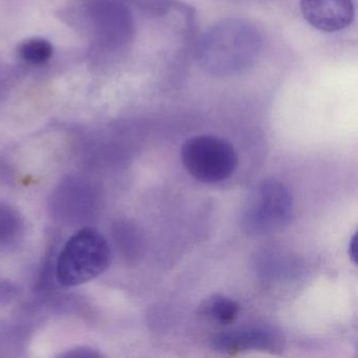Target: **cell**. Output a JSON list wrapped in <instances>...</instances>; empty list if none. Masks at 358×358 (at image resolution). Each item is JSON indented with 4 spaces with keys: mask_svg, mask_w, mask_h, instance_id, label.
Segmentation results:
<instances>
[{
    "mask_svg": "<svg viewBox=\"0 0 358 358\" xmlns=\"http://www.w3.org/2000/svg\"><path fill=\"white\" fill-rule=\"evenodd\" d=\"M110 263L108 241L93 227H83L62 247L56 261V280L64 287H76L103 273Z\"/></svg>",
    "mask_w": 358,
    "mask_h": 358,
    "instance_id": "cell-1",
    "label": "cell"
},
{
    "mask_svg": "<svg viewBox=\"0 0 358 358\" xmlns=\"http://www.w3.org/2000/svg\"><path fill=\"white\" fill-rule=\"evenodd\" d=\"M181 160L187 173L203 183H219L231 177L238 167L234 146L215 136H196L182 146Z\"/></svg>",
    "mask_w": 358,
    "mask_h": 358,
    "instance_id": "cell-2",
    "label": "cell"
},
{
    "mask_svg": "<svg viewBox=\"0 0 358 358\" xmlns=\"http://www.w3.org/2000/svg\"><path fill=\"white\" fill-rule=\"evenodd\" d=\"M292 213V196L288 188L276 180H267L257 186L249 199L242 223L249 234H271L286 226Z\"/></svg>",
    "mask_w": 358,
    "mask_h": 358,
    "instance_id": "cell-3",
    "label": "cell"
},
{
    "mask_svg": "<svg viewBox=\"0 0 358 358\" xmlns=\"http://www.w3.org/2000/svg\"><path fill=\"white\" fill-rule=\"evenodd\" d=\"M301 9L305 20L322 32H338L354 20L352 0H301Z\"/></svg>",
    "mask_w": 358,
    "mask_h": 358,
    "instance_id": "cell-4",
    "label": "cell"
},
{
    "mask_svg": "<svg viewBox=\"0 0 358 358\" xmlns=\"http://www.w3.org/2000/svg\"><path fill=\"white\" fill-rule=\"evenodd\" d=\"M96 199L95 189L85 181L68 179L59 185L53 200V207L59 217L83 219L95 208Z\"/></svg>",
    "mask_w": 358,
    "mask_h": 358,
    "instance_id": "cell-5",
    "label": "cell"
},
{
    "mask_svg": "<svg viewBox=\"0 0 358 358\" xmlns=\"http://www.w3.org/2000/svg\"><path fill=\"white\" fill-rule=\"evenodd\" d=\"M275 336L265 329L248 328L222 332L213 338L217 351L236 355L249 350H271L275 347Z\"/></svg>",
    "mask_w": 358,
    "mask_h": 358,
    "instance_id": "cell-6",
    "label": "cell"
},
{
    "mask_svg": "<svg viewBox=\"0 0 358 358\" xmlns=\"http://www.w3.org/2000/svg\"><path fill=\"white\" fill-rule=\"evenodd\" d=\"M240 311V305L223 294L210 295L198 308L199 316L220 326L232 324L238 318Z\"/></svg>",
    "mask_w": 358,
    "mask_h": 358,
    "instance_id": "cell-7",
    "label": "cell"
},
{
    "mask_svg": "<svg viewBox=\"0 0 358 358\" xmlns=\"http://www.w3.org/2000/svg\"><path fill=\"white\" fill-rule=\"evenodd\" d=\"M22 230L20 215L13 207L0 202V246L11 244Z\"/></svg>",
    "mask_w": 358,
    "mask_h": 358,
    "instance_id": "cell-8",
    "label": "cell"
},
{
    "mask_svg": "<svg viewBox=\"0 0 358 358\" xmlns=\"http://www.w3.org/2000/svg\"><path fill=\"white\" fill-rule=\"evenodd\" d=\"M115 240L119 248L127 257L138 255L141 249V236L139 230L129 222H120L114 230Z\"/></svg>",
    "mask_w": 358,
    "mask_h": 358,
    "instance_id": "cell-9",
    "label": "cell"
},
{
    "mask_svg": "<svg viewBox=\"0 0 358 358\" xmlns=\"http://www.w3.org/2000/svg\"><path fill=\"white\" fill-rule=\"evenodd\" d=\"M18 54L29 64H43L53 55V45L45 39H29L18 48Z\"/></svg>",
    "mask_w": 358,
    "mask_h": 358,
    "instance_id": "cell-10",
    "label": "cell"
},
{
    "mask_svg": "<svg viewBox=\"0 0 358 358\" xmlns=\"http://www.w3.org/2000/svg\"><path fill=\"white\" fill-rule=\"evenodd\" d=\"M62 356H64V357L87 358L100 357V356H101V354L98 353V352L94 351V350L83 348V349L72 350V351L68 352V353L64 354V355Z\"/></svg>",
    "mask_w": 358,
    "mask_h": 358,
    "instance_id": "cell-11",
    "label": "cell"
},
{
    "mask_svg": "<svg viewBox=\"0 0 358 358\" xmlns=\"http://www.w3.org/2000/svg\"><path fill=\"white\" fill-rule=\"evenodd\" d=\"M349 255L353 263L356 265L357 264V234H354L352 236L351 242H350L349 245Z\"/></svg>",
    "mask_w": 358,
    "mask_h": 358,
    "instance_id": "cell-12",
    "label": "cell"
}]
</instances>
